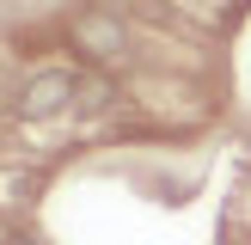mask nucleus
<instances>
[{
    "mask_svg": "<svg viewBox=\"0 0 251 245\" xmlns=\"http://www.w3.org/2000/svg\"><path fill=\"white\" fill-rule=\"evenodd\" d=\"M74 86H80V74H74V68H43V74H31L25 92H19V117H25V122L61 117V110L74 104Z\"/></svg>",
    "mask_w": 251,
    "mask_h": 245,
    "instance_id": "nucleus-1",
    "label": "nucleus"
},
{
    "mask_svg": "<svg viewBox=\"0 0 251 245\" xmlns=\"http://www.w3.org/2000/svg\"><path fill=\"white\" fill-rule=\"evenodd\" d=\"M74 43L86 49V55H98V61H110V55H123V24L110 19V12H86V19H74Z\"/></svg>",
    "mask_w": 251,
    "mask_h": 245,
    "instance_id": "nucleus-2",
    "label": "nucleus"
},
{
    "mask_svg": "<svg viewBox=\"0 0 251 245\" xmlns=\"http://www.w3.org/2000/svg\"><path fill=\"white\" fill-rule=\"evenodd\" d=\"M74 104H80V110H104V104H110V80H104V74H80Z\"/></svg>",
    "mask_w": 251,
    "mask_h": 245,
    "instance_id": "nucleus-3",
    "label": "nucleus"
},
{
    "mask_svg": "<svg viewBox=\"0 0 251 245\" xmlns=\"http://www.w3.org/2000/svg\"><path fill=\"white\" fill-rule=\"evenodd\" d=\"M12 245H31V239H19V233H12Z\"/></svg>",
    "mask_w": 251,
    "mask_h": 245,
    "instance_id": "nucleus-4",
    "label": "nucleus"
}]
</instances>
